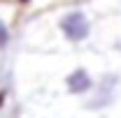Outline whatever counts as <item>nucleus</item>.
I'll return each mask as SVG.
<instances>
[{
    "mask_svg": "<svg viewBox=\"0 0 121 118\" xmlns=\"http://www.w3.org/2000/svg\"><path fill=\"white\" fill-rule=\"evenodd\" d=\"M93 23H95V14L91 7L84 5V0L56 5L54 9V28L58 37L70 46L86 44L93 37Z\"/></svg>",
    "mask_w": 121,
    "mask_h": 118,
    "instance_id": "obj_1",
    "label": "nucleus"
},
{
    "mask_svg": "<svg viewBox=\"0 0 121 118\" xmlns=\"http://www.w3.org/2000/svg\"><path fill=\"white\" fill-rule=\"evenodd\" d=\"M119 83H121V76L114 72L109 74H103L93 90L89 93V100H86V109L89 111H103L107 106H112L114 100H117V90H119Z\"/></svg>",
    "mask_w": 121,
    "mask_h": 118,
    "instance_id": "obj_2",
    "label": "nucleus"
},
{
    "mask_svg": "<svg viewBox=\"0 0 121 118\" xmlns=\"http://www.w3.org/2000/svg\"><path fill=\"white\" fill-rule=\"evenodd\" d=\"M65 93L68 95H75V97H84V95H89L93 86H95V76L91 74L89 67H75V70H70V72L65 74Z\"/></svg>",
    "mask_w": 121,
    "mask_h": 118,
    "instance_id": "obj_3",
    "label": "nucleus"
},
{
    "mask_svg": "<svg viewBox=\"0 0 121 118\" xmlns=\"http://www.w3.org/2000/svg\"><path fill=\"white\" fill-rule=\"evenodd\" d=\"M9 42H12V26H9L7 16L0 14V51H2V49H7Z\"/></svg>",
    "mask_w": 121,
    "mask_h": 118,
    "instance_id": "obj_4",
    "label": "nucleus"
},
{
    "mask_svg": "<svg viewBox=\"0 0 121 118\" xmlns=\"http://www.w3.org/2000/svg\"><path fill=\"white\" fill-rule=\"evenodd\" d=\"M112 51H117V53L121 56V35H117V37L112 39Z\"/></svg>",
    "mask_w": 121,
    "mask_h": 118,
    "instance_id": "obj_5",
    "label": "nucleus"
},
{
    "mask_svg": "<svg viewBox=\"0 0 121 118\" xmlns=\"http://www.w3.org/2000/svg\"><path fill=\"white\" fill-rule=\"evenodd\" d=\"M16 2H19V5H30L33 0H16Z\"/></svg>",
    "mask_w": 121,
    "mask_h": 118,
    "instance_id": "obj_6",
    "label": "nucleus"
}]
</instances>
